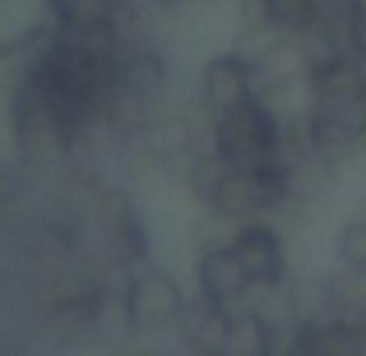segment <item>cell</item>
I'll return each instance as SVG.
<instances>
[{
	"mask_svg": "<svg viewBox=\"0 0 366 356\" xmlns=\"http://www.w3.org/2000/svg\"><path fill=\"white\" fill-rule=\"evenodd\" d=\"M209 143L237 167H269L283 148V116L264 98H250L209 121Z\"/></svg>",
	"mask_w": 366,
	"mask_h": 356,
	"instance_id": "1",
	"label": "cell"
},
{
	"mask_svg": "<svg viewBox=\"0 0 366 356\" xmlns=\"http://www.w3.org/2000/svg\"><path fill=\"white\" fill-rule=\"evenodd\" d=\"M186 310V287L177 273L158 264H144L125 278V320H130V338H172Z\"/></svg>",
	"mask_w": 366,
	"mask_h": 356,
	"instance_id": "2",
	"label": "cell"
},
{
	"mask_svg": "<svg viewBox=\"0 0 366 356\" xmlns=\"http://www.w3.org/2000/svg\"><path fill=\"white\" fill-rule=\"evenodd\" d=\"M112 65H117V93L134 102H149L158 107L172 88V61L167 51L158 46V37L149 33L144 24H130L121 33L117 51H112Z\"/></svg>",
	"mask_w": 366,
	"mask_h": 356,
	"instance_id": "3",
	"label": "cell"
},
{
	"mask_svg": "<svg viewBox=\"0 0 366 356\" xmlns=\"http://www.w3.org/2000/svg\"><path fill=\"white\" fill-rule=\"evenodd\" d=\"M255 98V61L242 51V46H227V51H214L204 65H199L195 79V107L204 111L209 121L223 116V111L242 107V102Z\"/></svg>",
	"mask_w": 366,
	"mask_h": 356,
	"instance_id": "4",
	"label": "cell"
},
{
	"mask_svg": "<svg viewBox=\"0 0 366 356\" xmlns=\"http://www.w3.org/2000/svg\"><path fill=\"white\" fill-rule=\"evenodd\" d=\"M227 245H232V255L242 259L250 283L283 287L287 278H292V268H287V240H283L274 218H246V223H237L232 236H227Z\"/></svg>",
	"mask_w": 366,
	"mask_h": 356,
	"instance_id": "5",
	"label": "cell"
},
{
	"mask_svg": "<svg viewBox=\"0 0 366 356\" xmlns=\"http://www.w3.org/2000/svg\"><path fill=\"white\" fill-rule=\"evenodd\" d=\"M227 333H232V310L195 292L186 296V310H181V324L172 338L190 356H227Z\"/></svg>",
	"mask_w": 366,
	"mask_h": 356,
	"instance_id": "6",
	"label": "cell"
},
{
	"mask_svg": "<svg viewBox=\"0 0 366 356\" xmlns=\"http://www.w3.org/2000/svg\"><path fill=\"white\" fill-rule=\"evenodd\" d=\"M362 28H366V0H315L306 37L325 51H348L362 42Z\"/></svg>",
	"mask_w": 366,
	"mask_h": 356,
	"instance_id": "7",
	"label": "cell"
},
{
	"mask_svg": "<svg viewBox=\"0 0 366 356\" xmlns=\"http://www.w3.org/2000/svg\"><path fill=\"white\" fill-rule=\"evenodd\" d=\"M334 259H339L343 268H352V273H366V213L348 218V223L339 227V236H334Z\"/></svg>",
	"mask_w": 366,
	"mask_h": 356,
	"instance_id": "8",
	"label": "cell"
},
{
	"mask_svg": "<svg viewBox=\"0 0 366 356\" xmlns=\"http://www.w3.org/2000/svg\"><path fill=\"white\" fill-rule=\"evenodd\" d=\"M42 5V14L51 19V24H70V19H93V14H117L121 5H130V0H37Z\"/></svg>",
	"mask_w": 366,
	"mask_h": 356,
	"instance_id": "9",
	"label": "cell"
},
{
	"mask_svg": "<svg viewBox=\"0 0 366 356\" xmlns=\"http://www.w3.org/2000/svg\"><path fill=\"white\" fill-rule=\"evenodd\" d=\"M269 9V24L278 28V33H311V14H315V0H264Z\"/></svg>",
	"mask_w": 366,
	"mask_h": 356,
	"instance_id": "10",
	"label": "cell"
},
{
	"mask_svg": "<svg viewBox=\"0 0 366 356\" xmlns=\"http://www.w3.org/2000/svg\"><path fill=\"white\" fill-rule=\"evenodd\" d=\"M153 9H181V5H204V0H149Z\"/></svg>",
	"mask_w": 366,
	"mask_h": 356,
	"instance_id": "11",
	"label": "cell"
}]
</instances>
